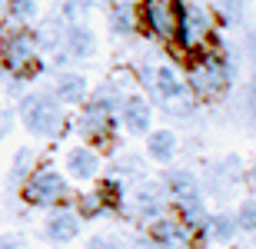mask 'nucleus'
Here are the masks:
<instances>
[{"label":"nucleus","instance_id":"dca6fc26","mask_svg":"<svg viewBox=\"0 0 256 249\" xmlns=\"http://www.w3.org/2000/svg\"><path fill=\"white\" fill-rule=\"evenodd\" d=\"M106 27H110V33H114L116 40H133L140 33L136 7H133V3H124V0L110 3V10H106Z\"/></svg>","mask_w":256,"mask_h":249},{"label":"nucleus","instance_id":"cd10ccee","mask_svg":"<svg viewBox=\"0 0 256 249\" xmlns=\"http://www.w3.org/2000/svg\"><path fill=\"white\" fill-rule=\"evenodd\" d=\"M14 120H17V113H14V110H0V143L10 136V130H14Z\"/></svg>","mask_w":256,"mask_h":249},{"label":"nucleus","instance_id":"412c9836","mask_svg":"<svg viewBox=\"0 0 256 249\" xmlns=\"http://www.w3.org/2000/svg\"><path fill=\"white\" fill-rule=\"evenodd\" d=\"M37 166H40V153L34 150V146H20L17 153H14V160H10V180L20 186Z\"/></svg>","mask_w":256,"mask_h":249},{"label":"nucleus","instance_id":"393cba45","mask_svg":"<svg viewBox=\"0 0 256 249\" xmlns=\"http://www.w3.org/2000/svg\"><path fill=\"white\" fill-rule=\"evenodd\" d=\"M233 220H236L240 233H256V196H246V200L240 203Z\"/></svg>","mask_w":256,"mask_h":249},{"label":"nucleus","instance_id":"6ab92c4d","mask_svg":"<svg viewBox=\"0 0 256 249\" xmlns=\"http://www.w3.org/2000/svg\"><path fill=\"white\" fill-rule=\"evenodd\" d=\"M70 206L80 220H96V216H104L106 213V203H104V193L96 190H86V193H74L70 196Z\"/></svg>","mask_w":256,"mask_h":249},{"label":"nucleus","instance_id":"b1692460","mask_svg":"<svg viewBox=\"0 0 256 249\" xmlns=\"http://www.w3.org/2000/svg\"><path fill=\"white\" fill-rule=\"evenodd\" d=\"M216 173L223 176V190L246 180V170H243V160H240V156H226V160L216 166Z\"/></svg>","mask_w":256,"mask_h":249},{"label":"nucleus","instance_id":"4468645a","mask_svg":"<svg viewBox=\"0 0 256 249\" xmlns=\"http://www.w3.org/2000/svg\"><path fill=\"white\" fill-rule=\"evenodd\" d=\"M50 93L60 106H80L90 96V80L80 73V70H57L54 73V86Z\"/></svg>","mask_w":256,"mask_h":249},{"label":"nucleus","instance_id":"a878e982","mask_svg":"<svg viewBox=\"0 0 256 249\" xmlns=\"http://www.w3.org/2000/svg\"><path fill=\"white\" fill-rule=\"evenodd\" d=\"M86 249H126V240L114 236V233H96L86 240Z\"/></svg>","mask_w":256,"mask_h":249},{"label":"nucleus","instance_id":"aec40b11","mask_svg":"<svg viewBox=\"0 0 256 249\" xmlns=\"http://www.w3.org/2000/svg\"><path fill=\"white\" fill-rule=\"evenodd\" d=\"M96 190L104 193L106 213H126V183L124 180H116V176L96 180Z\"/></svg>","mask_w":256,"mask_h":249},{"label":"nucleus","instance_id":"7c9ffc66","mask_svg":"<svg viewBox=\"0 0 256 249\" xmlns=\"http://www.w3.org/2000/svg\"><path fill=\"white\" fill-rule=\"evenodd\" d=\"M76 3H80V10H90V7H110L116 0H76Z\"/></svg>","mask_w":256,"mask_h":249},{"label":"nucleus","instance_id":"423d86ee","mask_svg":"<svg viewBox=\"0 0 256 249\" xmlns=\"http://www.w3.org/2000/svg\"><path fill=\"white\" fill-rule=\"evenodd\" d=\"M70 130H74L84 143L104 150V146L114 143L116 130H120V120H116V113H110V110H104V106H96L94 100H84V103L76 106V113L70 116Z\"/></svg>","mask_w":256,"mask_h":249},{"label":"nucleus","instance_id":"6e6552de","mask_svg":"<svg viewBox=\"0 0 256 249\" xmlns=\"http://www.w3.org/2000/svg\"><path fill=\"white\" fill-rule=\"evenodd\" d=\"M136 23L150 40L156 43H173V30H176V7L173 0H136Z\"/></svg>","mask_w":256,"mask_h":249},{"label":"nucleus","instance_id":"39448f33","mask_svg":"<svg viewBox=\"0 0 256 249\" xmlns=\"http://www.w3.org/2000/svg\"><path fill=\"white\" fill-rule=\"evenodd\" d=\"M20 196L30 210H57V206L70 203L74 190H70V180L60 170H54L50 163H40L20 183Z\"/></svg>","mask_w":256,"mask_h":249},{"label":"nucleus","instance_id":"9d476101","mask_svg":"<svg viewBox=\"0 0 256 249\" xmlns=\"http://www.w3.org/2000/svg\"><path fill=\"white\" fill-rule=\"evenodd\" d=\"M116 120H120V130H126L130 136H146L153 130V103H150V96L130 90V93L124 96L120 110H116Z\"/></svg>","mask_w":256,"mask_h":249},{"label":"nucleus","instance_id":"a211bd4d","mask_svg":"<svg viewBox=\"0 0 256 249\" xmlns=\"http://www.w3.org/2000/svg\"><path fill=\"white\" fill-rule=\"evenodd\" d=\"M236 220L233 213H210V223H206V243H216V246H230L236 240Z\"/></svg>","mask_w":256,"mask_h":249},{"label":"nucleus","instance_id":"9b49d317","mask_svg":"<svg viewBox=\"0 0 256 249\" xmlns=\"http://www.w3.org/2000/svg\"><path fill=\"white\" fill-rule=\"evenodd\" d=\"M80 216L74 213L70 203L57 206V210H47V220L40 226V236L50 243V246H66V243H74L80 236Z\"/></svg>","mask_w":256,"mask_h":249},{"label":"nucleus","instance_id":"c85d7f7f","mask_svg":"<svg viewBox=\"0 0 256 249\" xmlns=\"http://www.w3.org/2000/svg\"><path fill=\"white\" fill-rule=\"evenodd\" d=\"M24 236L20 233H0V249H24Z\"/></svg>","mask_w":256,"mask_h":249},{"label":"nucleus","instance_id":"20e7f679","mask_svg":"<svg viewBox=\"0 0 256 249\" xmlns=\"http://www.w3.org/2000/svg\"><path fill=\"white\" fill-rule=\"evenodd\" d=\"M150 93V103H156L160 110H166L170 116L176 120H190L196 113V100H193L190 86L183 80V73L173 63H160V67L153 70V86L146 90Z\"/></svg>","mask_w":256,"mask_h":249},{"label":"nucleus","instance_id":"5701e85b","mask_svg":"<svg viewBox=\"0 0 256 249\" xmlns=\"http://www.w3.org/2000/svg\"><path fill=\"white\" fill-rule=\"evenodd\" d=\"M0 7H4V20H14V23H30V20L37 17L40 3H37V0H0Z\"/></svg>","mask_w":256,"mask_h":249},{"label":"nucleus","instance_id":"f8f14e48","mask_svg":"<svg viewBox=\"0 0 256 249\" xmlns=\"http://www.w3.org/2000/svg\"><path fill=\"white\" fill-rule=\"evenodd\" d=\"M160 186L166 190L170 203H190V200H203V183L196 180V173L186 166H170L160 173Z\"/></svg>","mask_w":256,"mask_h":249},{"label":"nucleus","instance_id":"2eb2a0df","mask_svg":"<svg viewBox=\"0 0 256 249\" xmlns=\"http://www.w3.org/2000/svg\"><path fill=\"white\" fill-rule=\"evenodd\" d=\"M143 150H146V156L153 163L170 166L176 160V153H180V136L173 133L170 126H153L150 133L143 136Z\"/></svg>","mask_w":256,"mask_h":249},{"label":"nucleus","instance_id":"f257e3e1","mask_svg":"<svg viewBox=\"0 0 256 249\" xmlns=\"http://www.w3.org/2000/svg\"><path fill=\"white\" fill-rule=\"evenodd\" d=\"M183 63H186L183 80H186V86H190L196 103H213V100H223L226 96L236 67H233L226 47L216 43V37L210 40L203 50H196L193 57H186Z\"/></svg>","mask_w":256,"mask_h":249},{"label":"nucleus","instance_id":"f3484780","mask_svg":"<svg viewBox=\"0 0 256 249\" xmlns=\"http://www.w3.org/2000/svg\"><path fill=\"white\" fill-rule=\"evenodd\" d=\"M126 93H130V90H124L120 77H110V80H104V83L90 86V96H86V100H94L96 106H104V110L116 113V110H120V103H124V96H126Z\"/></svg>","mask_w":256,"mask_h":249},{"label":"nucleus","instance_id":"ddd939ff","mask_svg":"<svg viewBox=\"0 0 256 249\" xmlns=\"http://www.w3.org/2000/svg\"><path fill=\"white\" fill-rule=\"evenodd\" d=\"M60 53H66L70 63H84L96 53V37L94 30L86 27L84 20H76V23H66L64 27V37H60Z\"/></svg>","mask_w":256,"mask_h":249},{"label":"nucleus","instance_id":"f03ea898","mask_svg":"<svg viewBox=\"0 0 256 249\" xmlns=\"http://www.w3.org/2000/svg\"><path fill=\"white\" fill-rule=\"evenodd\" d=\"M0 70L7 73V80L17 83L37 80L47 70V60L40 57L34 30L27 23H14V20L0 23Z\"/></svg>","mask_w":256,"mask_h":249},{"label":"nucleus","instance_id":"7ed1b4c3","mask_svg":"<svg viewBox=\"0 0 256 249\" xmlns=\"http://www.w3.org/2000/svg\"><path fill=\"white\" fill-rule=\"evenodd\" d=\"M14 113L24 123V130L30 136H37V140L57 143V140H64L70 133V113H66V106H60L54 100L50 90H30V93H24Z\"/></svg>","mask_w":256,"mask_h":249},{"label":"nucleus","instance_id":"0eeeda50","mask_svg":"<svg viewBox=\"0 0 256 249\" xmlns=\"http://www.w3.org/2000/svg\"><path fill=\"white\" fill-rule=\"evenodd\" d=\"M166 210H170V196H166V190L160 186V180H140L126 193V213H130V220L140 223V226L153 223Z\"/></svg>","mask_w":256,"mask_h":249},{"label":"nucleus","instance_id":"4be33fe9","mask_svg":"<svg viewBox=\"0 0 256 249\" xmlns=\"http://www.w3.org/2000/svg\"><path fill=\"white\" fill-rule=\"evenodd\" d=\"M114 176L116 180H146V163L140 153H120L114 160Z\"/></svg>","mask_w":256,"mask_h":249},{"label":"nucleus","instance_id":"1a4fd4ad","mask_svg":"<svg viewBox=\"0 0 256 249\" xmlns=\"http://www.w3.org/2000/svg\"><path fill=\"white\" fill-rule=\"evenodd\" d=\"M64 176L76 183H96L104 176V153L90 143H76L64 153Z\"/></svg>","mask_w":256,"mask_h":249},{"label":"nucleus","instance_id":"bb28decb","mask_svg":"<svg viewBox=\"0 0 256 249\" xmlns=\"http://www.w3.org/2000/svg\"><path fill=\"white\" fill-rule=\"evenodd\" d=\"M250 7V0H220V13L226 20H236V17H243V10Z\"/></svg>","mask_w":256,"mask_h":249},{"label":"nucleus","instance_id":"c756f323","mask_svg":"<svg viewBox=\"0 0 256 249\" xmlns=\"http://www.w3.org/2000/svg\"><path fill=\"white\" fill-rule=\"evenodd\" d=\"M246 110H250V116H253V123H256V73L250 77V86H246Z\"/></svg>","mask_w":256,"mask_h":249}]
</instances>
